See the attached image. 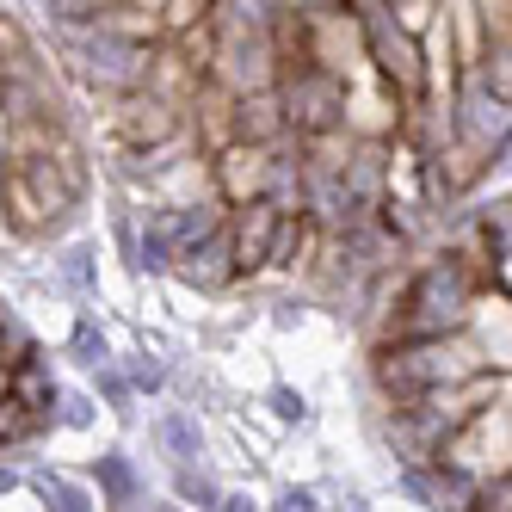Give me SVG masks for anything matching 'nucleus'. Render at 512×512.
Listing matches in <instances>:
<instances>
[{
	"instance_id": "f257e3e1",
	"label": "nucleus",
	"mask_w": 512,
	"mask_h": 512,
	"mask_svg": "<svg viewBox=\"0 0 512 512\" xmlns=\"http://www.w3.org/2000/svg\"><path fill=\"white\" fill-rule=\"evenodd\" d=\"M475 377H488V364L475 358L463 334H438V340H383L371 346V383L383 395V408H408V401L463 389Z\"/></svg>"
},
{
	"instance_id": "f03ea898",
	"label": "nucleus",
	"mask_w": 512,
	"mask_h": 512,
	"mask_svg": "<svg viewBox=\"0 0 512 512\" xmlns=\"http://www.w3.org/2000/svg\"><path fill=\"white\" fill-rule=\"evenodd\" d=\"M278 44H272V7H241L223 0L210 7V87H223L229 99L278 93Z\"/></svg>"
},
{
	"instance_id": "7ed1b4c3",
	"label": "nucleus",
	"mask_w": 512,
	"mask_h": 512,
	"mask_svg": "<svg viewBox=\"0 0 512 512\" xmlns=\"http://www.w3.org/2000/svg\"><path fill=\"white\" fill-rule=\"evenodd\" d=\"M62 68L75 75L87 93H105V99H130V93H142L149 87V68H155V50L149 44H130V38H118V31H105V25H93V31H62Z\"/></svg>"
},
{
	"instance_id": "20e7f679",
	"label": "nucleus",
	"mask_w": 512,
	"mask_h": 512,
	"mask_svg": "<svg viewBox=\"0 0 512 512\" xmlns=\"http://www.w3.org/2000/svg\"><path fill=\"white\" fill-rule=\"evenodd\" d=\"M352 19H358V44H364V68L401 99V105H420L426 99V62H420V38L395 25L389 0H352Z\"/></svg>"
},
{
	"instance_id": "39448f33",
	"label": "nucleus",
	"mask_w": 512,
	"mask_h": 512,
	"mask_svg": "<svg viewBox=\"0 0 512 512\" xmlns=\"http://www.w3.org/2000/svg\"><path fill=\"white\" fill-rule=\"evenodd\" d=\"M278 112H284V136L290 142H327L346 136V81H334L327 68H290L278 75Z\"/></svg>"
},
{
	"instance_id": "423d86ee",
	"label": "nucleus",
	"mask_w": 512,
	"mask_h": 512,
	"mask_svg": "<svg viewBox=\"0 0 512 512\" xmlns=\"http://www.w3.org/2000/svg\"><path fill=\"white\" fill-rule=\"evenodd\" d=\"M451 142H463V149H475L488 167H500L512 155V105L494 99L475 75H463L457 99H451Z\"/></svg>"
},
{
	"instance_id": "0eeeda50",
	"label": "nucleus",
	"mask_w": 512,
	"mask_h": 512,
	"mask_svg": "<svg viewBox=\"0 0 512 512\" xmlns=\"http://www.w3.org/2000/svg\"><path fill=\"white\" fill-rule=\"evenodd\" d=\"M438 463L463 469L469 482H482V488L512 482V408H482L445 445V457H438Z\"/></svg>"
},
{
	"instance_id": "6e6552de",
	"label": "nucleus",
	"mask_w": 512,
	"mask_h": 512,
	"mask_svg": "<svg viewBox=\"0 0 512 512\" xmlns=\"http://www.w3.org/2000/svg\"><path fill=\"white\" fill-rule=\"evenodd\" d=\"M112 142L124 155H161V149H173V142H186V112L142 87V93L112 105Z\"/></svg>"
},
{
	"instance_id": "1a4fd4ad",
	"label": "nucleus",
	"mask_w": 512,
	"mask_h": 512,
	"mask_svg": "<svg viewBox=\"0 0 512 512\" xmlns=\"http://www.w3.org/2000/svg\"><path fill=\"white\" fill-rule=\"evenodd\" d=\"M463 340L475 346V358L488 364V377L512 371V297H506L500 284H488L482 297H475V309L463 321Z\"/></svg>"
},
{
	"instance_id": "9d476101",
	"label": "nucleus",
	"mask_w": 512,
	"mask_h": 512,
	"mask_svg": "<svg viewBox=\"0 0 512 512\" xmlns=\"http://www.w3.org/2000/svg\"><path fill=\"white\" fill-rule=\"evenodd\" d=\"M284 210L278 204H241L229 210V253H235V278H260L272 260V241H278Z\"/></svg>"
},
{
	"instance_id": "9b49d317",
	"label": "nucleus",
	"mask_w": 512,
	"mask_h": 512,
	"mask_svg": "<svg viewBox=\"0 0 512 512\" xmlns=\"http://www.w3.org/2000/svg\"><path fill=\"white\" fill-rule=\"evenodd\" d=\"M482 13V56H475L469 75L482 81L494 99L512 105V0H500V7H475Z\"/></svg>"
},
{
	"instance_id": "f8f14e48",
	"label": "nucleus",
	"mask_w": 512,
	"mask_h": 512,
	"mask_svg": "<svg viewBox=\"0 0 512 512\" xmlns=\"http://www.w3.org/2000/svg\"><path fill=\"white\" fill-rule=\"evenodd\" d=\"M173 278L179 284H192V290H204V297H216V290H229L235 284V253H229V223L216 229L210 241H198V247H186L173 260Z\"/></svg>"
},
{
	"instance_id": "ddd939ff",
	"label": "nucleus",
	"mask_w": 512,
	"mask_h": 512,
	"mask_svg": "<svg viewBox=\"0 0 512 512\" xmlns=\"http://www.w3.org/2000/svg\"><path fill=\"white\" fill-rule=\"evenodd\" d=\"M93 482H99V500L112 512H149L142 500H149V488H142V469L130 463V451H99L93 457Z\"/></svg>"
},
{
	"instance_id": "4468645a",
	"label": "nucleus",
	"mask_w": 512,
	"mask_h": 512,
	"mask_svg": "<svg viewBox=\"0 0 512 512\" xmlns=\"http://www.w3.org/2000/svg\"><path fill=\"white\" fill-rule=\"evenodd\" d=\"M229 136L241 142V149H278L284 136V112H278V93H253V99H235L229 112Z\"/></svg>"
},
{
	"instance_id": "2eb2a0df",
	"label": "nucleus",
	"mask_w": 512,
	"mask_h": 512,
	"mask_svg": "<svg viewBox=\"0 0 512 512\" xmlns=\"http://www.w3.org/2000/svg\"><path fill=\"white\" fill-rule=\"evenodd\" d=\"M155 445H161V457H167L173 469H198V463H204V426H198V414L167 408V414L155 420Z\"/></svg>"
},
{
	"instance_id": "dca6fc26",
	"label": "nucleus",
	"mask_w": 512,
	"mask_h": 512,
	"mask_svg": "<svg viewBox=\"0 0 512 512\" xmlns=\"http://www.w3.org/2000/svg\"><path fill=\"white\" fill-rule=\"evenodd\" d=\"M31 488H38L44 512H93L99 506L81 482H68V475H56V469H31Z\"/></svg>"
},
{
	"instance_id": "f3484780",
	"label": "nucleus",
	"mask_w": 512,
	"mask_h": 512,
	"mask_svg": "<svg viewBox=\"0 0 512 512\" xmlns=\"http://www.w3.org/2000/svg\"><path fill=\"white\" fill-rule=\"evenodd\" d=\"M38 432H50V420H38L31 408H19V401L7 395L0 401V457H13V451H25Z\"/></svg>"
},
{
	"instance_id": "a211bd4d",
	"label": "nucleus",
	"mask_w": 512,
	"mask_h": 512,
	"mask_svg": "<svg viewBox=\"0 0 512 512\" xmlns=\"http://www.w3.org/2000/svg\"><path fill=\"white\" fill-rule=\"evenodd\" d=\"M173 494L179 506H198V512H223V482L198 463V469H173Z\"/></svg>"
},
{
	"instance_id": "6ab92c4d",
	"label": "nucleus",
	"mask_w": 512,
	"mask_h": 512,
	"mask_svg": "<svg viewBox=\"0 0 512 512\" xmlns=\"http://www.w3.org/2000/svg\"><path fill=\"white\" fill-rule=\"evenodd\" d=\"M68 358L87 364V371H105V364H118V358H112V340H105V327H99L93 315L75 321V334H68Z\"/></svg>"
},
{
	"instance_id": "aec40b11",
	"label": "nucleus",
	"mask_w": 512,
	"mask_h": 512,
	"mask_svg": "<svg viewBox=\"0 0 512 512\" xmlns=\"http://www.w3.org/2000/svg\"><path fill=\"white\" fill-rule=\"evenodd\" d=\"M56 272H62V284L75 290V297H93V290H99V266H93V247H87V241H75V247H62V260H56Z\"/></svg>"
},
{
	"instance_id": "412c9836",
	"label": "nucleus",
	"mask_w": 512,
	"mask_h": 512,
	"mask_svg": "<svg viewBox=\"0 0 512 512\" xmlns=\"http://www.w3.org/2000/svg\"><path fill=\"white\" fill-rule=\"evenodd\" d=\"M93 389L105 395V408H112L118 420H136V389L124 383V371H118V364H105V371H93Z\"/></svg>"
},
{
	"instance_id": "4be33fe9",
	"label": "nucleus",
	"mask_w": 512,
	"mask_h": 512,
	"mask_svg": "<svg viewBox=\"0 0 512 512\" xmlns=\"http://www.w3.org/2000/svg\"><path fill=\"white\" fill-rule=\"evenodd\" d=\"M99 420V395H81V389H62V408H56V426L68 432H87Z\"/></svg>"
},
{
	"instance_id": "5701e85b",
	"label": "nucleus",
	"mask_w": 512,
	"mask_h": 512,
	"mask_svg": "<svg viewBox=\"0 0 512 512\" xmlns=\"http://www.w3.org/2000/svg\"><path fill=\"white\" fill-rule=\"evenodd\" d=\"M124 383H130V389H136V395H142V389H149V395H155V389H161V383H167V364H161V358H155V352H136V358H130V364H124Z\"/></svg>"
},
{
	"instance_id": "b1692460",
	"label": "nucleus",
	"mask_w": 512,
	"mask_h": 512,
	"mask_svg": "<svg viewBox=\"0 0 512 512\" xmlns=\"http://www.w3.org/2000/svg\"><path fill=\"white\" fill-rule=\"evenodd\" d=\"M266 401H272V414H278L284 426H303V420H309V395H303V389H290V383H278Z\"/></svg>"
},
{
	"instance_id": "393cba45",
	"label": "nucleus",
	"mask_w": 512,
	"mask_h": 512,
	"mask_svg": "<svg viewBox=\"0 0 512 512\" xmlns=\"http://www.w3.org/2000/svg\"><path fill=\"white\" fill-rule=\"evenodd\" d=\"M272 512H321V494L315 488H278Z\"/></svg>"
},
{
	"instance_id": "a878e982",
	"label": "nucleus",
	"mask_w": 512,
	"mask_h": 512,
	"mask_svg": "<svg viewBox=\"0 0 512 512\" xmlns=\"http://www.w3.org/2000/svg\"><path fill=\"white\" fill-rule=\"evenodd\" d=\"M475 512H512V482H494V488H482Z\"/></svg>"
},
{
	"instance_id": "bb28decb",
	"label": "nucleus",
	"mask_w": 512,
	"mask_h": 512,
	"mask_svg": "<svg viewBox=\"0 0 512 512\" xmlns=\"http://www.w3.org/2000/svg\"><path fill=\"white\" fill-rule=\"evenodd\" d=\"M223 512H260V500L253 494H223Z\"/></svg>"
},
{
	"instance_id": "cd10ccee",
	"label": "nucleus",
	"mask_w": 512,
	"mask_h": 512,
	"mask_svg": "<svg viewBox=\"0 0 512 512\" xmlns=\"http://www.w3.org/2000/svg\"><path fill=\"white\" fill-rule=\"evenodd\" d=\"M7 179H13V155H7V136H0V198H7Z\"/></svg>"
},
{
	"instance_id": "c85d7f7f",
	"label": "nucleus",
	"mask_w": 512,
	"mask_h": 512,
	"mask_svg": "<svg viewBox=\"0 0 512 512\" xmlns=\"http://www.w3.org/2000/svg\"><path fill=\"white\" fill-rule=\"evenodd\" d=\"M19 482H25V475H19V469H13V463H0V494H13V488H19Z\"/></svg>"
},
{
	"instance_id": "c756f323",
	"label": "nucleus",
	"mask_w": 512,
	"mask_h": 512,
	"mask_svg": "<svg viewBox=\"0 0 512 512\" xmlns=\"http://www.w3.org/2000/svg\"><path fill=\"white\" fill-rule=\"evenodd\" d=\"M13 395V371H7V364H0V401H7Z\"/></svg>"
},
{
	"instance_id": "7c9ffc66",
	"label": "nucleus",
	"mask_w": 512,
	"mask_h": 512,
	"mask_svg": "<svg viewBox=\"0 0 512 512\" xmlns=\"http://www.w3.org/2000/svg\"><path fill=\"white\" fill-rule=\"evenodd\" d=\"M340 512H364V500H340Z\"/></svg>"
},
{
	"instance_id": "2f4dec72",
	"label": "nucleus",
	"mask_w": 512,
	"mask_h": 512,
	"mask_svg": "<svg viewBox=\"0 0 512 512\" xmlns=\"http://www.w3.org/2000/svg\"><path fill=\"white\" fill-rule=\"evenodd\" d=\"M149 512H186V506H179V500H173V506H149Z\"/></svg>"
}]
</instances>
